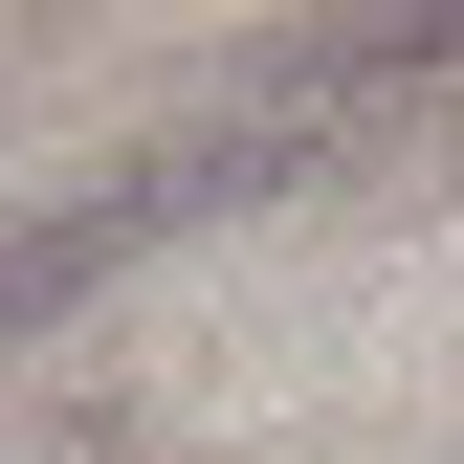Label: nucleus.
I'll use <instances>...</instances> for the list:
<instances>
[{"instance_id": "f257e3e1", "label": "nucleus", "mask_w": 464, "mask_h": 464, "mask_svg": "<svg viewBox=\"0 0 464 464\" xmlns=\"http://www.w3.org/2000/svg\"><path fill=\"white\" fill-rule=\"evenodd\" d=\"M266 178H287L266 133H199V155H155V178H111V199H67V221H0V354H23L44 310H89L133 244H178L199 199H266Z\"/></svg>"}]
</instances>
